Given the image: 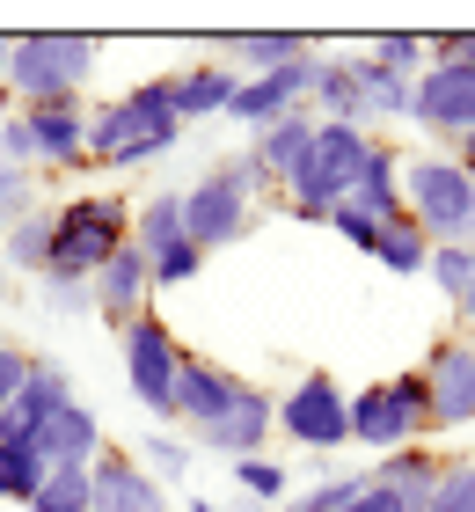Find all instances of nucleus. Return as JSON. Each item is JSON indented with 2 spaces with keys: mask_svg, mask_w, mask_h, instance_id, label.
<instances>
[{
  "mask_svg": "<svg viewBox=\"0 0 475 512\" xmlns=\"http://www.w3.org/2000/svg\"><path fill=\"white\" fill-rule=\"evenodd\" d=\"M176 139H183V125H176V74L139 81L132 96L88 110V169H139V161H161Z\"/></svg>",
  "mask_w": 475,
  "mask_h": 512,
  "instance_id": "nucleus-1",
  "label": "nucleus"
},
{
  "mask_svg": "<svg viewBox=\"0 0 475 512\" xmlns=\"http://www.w3.org/2000/svg\"><path fill=\"white\" fill-rule=\"evenodd\" d=\"M366 154H373V132L366 125H329L322 118L315 139H307V154H300V169L285 176V205H293L300 220H329L351 191H359Z\"/></svg>",
  "mask_w": 475,
  "mask_h": 512,
  "instance_id": "nucleus-2",
  "label": "nucleus"
},
{
  "mask_svg": "<svg viewBox=\"0 0 475 512\" xmlns=\"http://www.w3.org/2000/svg\"><path fill=\"white\" fill-rule=\"evenodd\" d=\"M125 242H132V205L110 191H81L52 213V264H44V278H95Z\"/></svg>",
  "mask_w": 475,
  "mask_h": 512,
  "instance_id": "nucleus-3",
  "label": "nucleus"
},
{
  "mask_svg": "<svg viewBox=\"0 0 475 512\" xmlns=\"http://www.w3.org/2000/svg\"><path fill=\"white\" fill-rule=\"evenodd\" d=\"M264 191V169H256V154H227V161H212V169L183 191V235L190 249H227V242H242L249 235V198Z\"/></svg>",
  "mask_w": 475,
  "mask_h": 512,
  "instance_id": "nucleus-4",
  "label": "nucleus"
},
{
  "mask_svg": "<svg viewBox=\"0 0 475 512\" xmlns=\"http://www.w3.org/2000/svg\"><path fill=\"white\" fill-rule=\"evenodd\" d=\"M95 37H74V30H37V37H15L8 44V88L22 103H74L88 74H95Z\"/></svg>",
  "mask_w": 475,
  "mask_h": 512,
  "instance_id": "nucleus-5",
  "label": "nucleus"
},
{
  "mask_svg": "<svg viewBox=\"0 0 475 512\" xmlns=\"http://www.w3.org/2000/svg\"><path fill=\"white\" fill-rule=\"evenodd\" d=\"M402 205H410V220L439 242H461L475 249V183L461 176L454 154H417L402 161Z\"/></svg>",
  "mask_w": 475,
  "mask_h": 512,
  "instance_id": "nucleus-6",
  "label": "nucleus"
},
{
  "mask_svg": "<svg viewBox=\"0 0 475 512\" xmlns=\"http://www.w3.org/2000/svg\"><path fill=\"white\" fill-rule=\"evenodd\" d=\"M117 337H125L117 352H125L132 403L147 410V417H161V425H176V374H183V344H176V330L147 308L132 330H117Z\"/></svg>",
  "mask_w": 475,
  "mask_h": 512,
  "instance_id": "nucleus-7",
  "label": "nucleus"
},
{
  "mask_svg": "<svg viewBox=\"0 0 475 512\" xmlns=\"http://www.w3.org/2000/svg\"><path fill=\"white\" fill-rule=\"evenodd\" d=\"M278 432L293 439L300 454H337L351 447V395L337 374H300L278 395Z\"/></svg>",
  "mask_w": 475,
  "mask_h": 512,
  "instance_id": "nucleus-8",
  "label": "nucleus"
},
{
  "mask_svg": "<svg viewBox=\"0 0 475 512\" xmlns=\"http://www.w3.org/2000/svg\"><path fill=\"white\" fill-rule=\"evenodd\" d=\"M410 118L424 132H439V139H475V66H424L417 74V103H410Z\"/></svg>",
  "mask_w": 475,
  "mask_h": 512,
  "instance_id": "nucleus-9",
  "label": "nucleus"
},
{
  "mask_svg": "<svg viewBox=\"0 0 475 512\" xmlns=\"http://www.w3.org/2000/svg\"><path fill=\"white\" fill-rule=\"evenodd\" d=\"M417 374L432 388V432L475 425V352H468V337H439Z\"/></svg>",
  "mask_w": 475,
  "mask_h": 512,
  "instance_id": "nucleus-10",
  "label": "nucleus"
},
{
  "mask_svg": "<svg viewBox=\"0 0 475 512\" xmlns=\"http://www.w3.org/2000/svg\"><path fill=\"white\" fill-rule=\"evenodd\" d=\"M242 395H249L242 374H227V366L205 359V352H183V374H176V425H183V432L220 425V417L242 403Z\"/></svg>",
  "mask_w": 475,
  "mask_h": 512,
  "instance_id": "nucleus-11",
  "label": "nucleus"
},
{
  "mask_svg": "<svg viewBox=\"0 0 475 512\" xmlns=\"http://www.w3.org/2000/svg\"><path fill=\"white\" fill-rule=\"evenodd\" d=\"M22 125H30V147H37V169H88V103H22Z\"/></svg>",
  "mask_w": 475,
  "mask_h": 512,
  "instance_id": "nucleus-12",
  "label": "nucleus"
},
{
  "mask_svg": "<svg viewBox=\"0 0 475 512\" xmlns=\"http://www.w3.org/2000/svg\"><path fill=\"white\" fill-rule=\"evenodd\" d=\"M59 403H74V374H66L59 359H37L30 352V381L15 388L8 410H0V439H8V447H37L44 417H52Z\"/></svg>",
  "mask_w": 475,
  "mask_h": 512,
  "instance_id": "nucleus-13",
  "label": "nucleus"
},
{
  "mask_svg": "<svg viewBox=\"0 0 475 512\" xmlns=\"http://www.w3.org/2000/svg\"><path fill=\"white\" fill-rule=\"evenodd\" d=\"M315 59H322V52H315ZM315 59H293V66H278V74L242 81V88H234V103H227V118H234V125H249V132H271L285 110H300V103H307Z\"/></svg>",
  "mask_w": 475,
  "mask_h": 512,
  "instance_id": "nucleus-14",
  "label": "nucleus"
},
{
  "mask_svg": "<svg viewBox=\"0 0 475 512\" xmlns=\"http://www.w3.org/2000/svg\"><path fill=\"white\" fill-rule=\"evenodd\" d=\"M278 432V395H264V388H249L242 403H234L220 425H205V432H190V447H205V454H227V469L234 461H256L264 454V439Z\"/></svg>",
  "mask_w": 475,
  "mask_h": 512,
  "instance_id": "nucleus-15",
  "label": "nucleus"
},
{
  "mask_svg": "<svg viewBox=\"0 0 475 512\" xmlns=\"http://www.w3.org/2000/svg\"><path fill=\"white\" fill-rule=\"evenodd\" d=\"M88 286H95V315H103V322H110V330H132V322H139V315H147V300H154V278H147V256H139L132 242H125V249H117V256H110V264H103V271H95V278H88Z\"/></svg>",
  "mask_w": 475,
  "mask_h": 512,
  "instance_id": "nucleus-16",
  "label": "nucleus"
},
{
  "mask_svg": "<svg viewBox=\"0 0 475 512\" xmlns=\"http://www.w3.org/2000/svg\"><path fill=\"white\" fill-rule=\"evenodd\" d=\"M88 476H95V512H169V491H161L139 461H125L117 447L95 454Z\"/></svg>",
  "mask_w": 475,
  "mask_h": 512,
  "instance_id": "nucleus-17",
  "label": "nucleus"
},
{
  "mask_svg": "<svg viewBox=\"0 0 475 512\" xmlns=\"http://www.w3.org/2000/svg\"><path fill=\"white\" fill-rule=\"evenodd\" d=\"M37 454H44V469H88L103 454V417L88 403H59L37 432Z\"/></svg>",
  "mask_w": 475,
  "mask_h": 512,
  "instance_id": "nucleus-18",
  "label": "nucleus"
},
{
  "mask_svg": "<svg viewBox=\"0 0 475 512\" xmlns=\"http://www.w3.org/2000/svg\"><path fill=\"white\" fill-rule=\"evenodd\" d=\"M234 88H242V74H234L227 59H198L176 74V125H198V118H227Z\"/></svg>",
  "mask_w": 475,
  "mask_h": 512,
  "instance_id": "nucleus-19",
  "label": "nucleus"
},
{
  "mask_svg": "<svg viewBox=\"0 0 475 512\" xmlns=\"http://www.w3.org/2000/svg\"><path fill=\"white\" fill-rule=\"evenodd\" d=\"M439 469H446V454H432V447H395L388 461H373L366 476L380 483V491H395L410 512H424L432 491H439Z\"/></svg>",
  "mask_w": 475,
  "mask_h": 512,
  "instance_id": "nucleus-20",
  "label": "nucleus"
},
{
  "mask_svg": "<svg viewBox=\"0 0 475 512\" xmlns=\"http://www.w3.org/2000/svg\"><path fill=\"white\" fill-rule=\"evenodd\" d=\"M220 52H227V66H234L242 81H256V74H278V66H293V59H315V37L256 30V37H220Z\"/></svg>",
  "mask_w": 475,
  "mask_h": 512,
  "instance_id": "nucleus-21",
  "label": "nucleus"
},
{
  "mask_svg": "<svg viewBox=\"0 0 475 512\" xmlns=\"http://www.w3.org/2000/svg\"><path fill=\"white\" fill-rule=\"evenodd\" d=\"M315 125H322V118L300 103V110H285L271 132H256L249 154H256V169H264V183H285V176L300 169V154H307V139H315Z\"/></svg>",
  "mask_w": 475,
  "mask_h": 512,
  "instance_id": "nucleus-22",
  "label": "nucleus"
},
{
  "mask_svg": "<svg viewBox=\"0 0 475 512\" xmlns=\"http://www.w3.org/2000/svg\"><path fill=\"white\" fill-rule=\"evenodd\" d=\"M307 110L329 118V125H366V103H359V74H351V59H315Z\"/></svg>",
  "mask_w": 475,
  "mask_h": 512,
  "instance_id": "nucleus-23",
  "label": "nucleus"
},
{
  "mask_svg": "<svg viewBox=\"0 0 475 512\" xmlns=\"http://www.w3.org/2000/svg\"><path fill=\"white\" fill-rule=\"evenodd\" d=\"M351 439L373 454H395V447H410V432H402V410L388 403V381H373L351 395Z\"/></svg>",
  "mask_w": 475,
  "mask_h": 512,
  "instance_id": "nucleus-24",
  "label": "nucleus"
},
{
  "mask_svg": "<svg viewBox=\"0 0 475 512\" xmlns=\"http://www.w3.org/2000/svg\"><path fill=\"white\" fill-rule=\"evenodd\" d=\"M351 205H366L373 220H402V213H410V205H402V154L395 147H380V139H373L366 176H359V191H351Z\"/></svg>",
  "mask_w": 475,
  "mask_h": 512,
  "instance_id": "nucleus-25",
  "label": "nucleus"
},
{
  "mask_svg": "<svg viewBox=\"0 0 475 512\" xmlns=\"http://www.w3.org/2000/svg\"><path fill=\"white\" fill-rule=\"evenodd\" d=\"M176 242H190V235H183V191H161V198H147V205L132 213V249L154 264V256L176 249Z\"/></svg>",
  "mask_w": 475,
  "mask_h": 512,
  "instance_id": "nucleus-26",
  "label": "nucleus"
},
{
  "mask_svg": "<svg viewBox=\"0 0 475 512\" xmlns=\"http://www.w3.org/2000/svg\"><path fill=\"white\" fill-rule=\"evenodd\" d=\"M351 74H359V103H366V118H410V103H417V81H395L388 66H373L366 52L351 59Z\"/></svg>",
  "mask_w": 475,
  "mask_h": 512,
  "instance_id": "nucleus-27",
  "label": "nucleus"
},
{
  "mask_svg": "<svg viewBox=\"0 0 475 512\" xmlns=\"http://www.w3.org/2000/svg\"><path fill=\"white\" fill-rule=\"evenodd\" d=\"M0 264L44 278V264H52V213H44V205H37V213H22L8 235H0Z\"/></svg>",
  "mask_w": 475,
  "mask_h": 512,
  "instance_id": "nucleus-28",
  "label": "nucleus"
},
{
  "mask_svg": "<svg viewBox=\"0 0 475 512\" xmlns=\"http://www.w3.org/2000/svg\"><path fill=\"white\" fill-rule=\"evenodd\" d=\"M373 264H380V271H395V278H410V271H424V264H432V235H424V227H417L410 213H402V220H388V227H380Z\"/></svg>",
  "mask_w": 475,
  "mask_h": 512,
  "instance_id": "nucleus-29",
  "label": "nucleus"
},
{
  "mask_svg": "<svg viewBox=\"0 0 475 512\" xmlns=\"http://www.w3.org/2000/svg\"><path fill=\"white\" fill-rule=\"evenodd\" d=\"M30 512H95V476L88 469H44Z\"/></svg>",
  "mask_w": 475,
  "mask_h": 512,
  "instance_id": "nucleus-30",
  "label": "nucleus"
},
{
  "mask_svg": "<svg viewBox=\"0 0 475 512\" xmlns=\"http://www.w3.org/2000/svg\"><path fill=\"white\" fill-rule=\"evenodd\" d=\"M44 483V454L37 447H8L0 439V505H30Z\"/></svg>",
  "mask_w": 475,
  "mask_h": 512,
  "instance_id": "nucleus-31",
  "label": "nucleus"
},
{
  "mask_svg": "<svg viewBox=\"0 0 475 512\" xmlns=\"http://www.w3.org/2000/svg\"><path fill=\"white\" fill-rule=\"evenodd\" d=\"M388 403L402 410V432H410V447H424V439H432V388H424L417 366L388 381Z\"/></svg>",
  "mask_w": 475,
  "mask_h": 512,
  "instance_id": "nucleus-32",
  "label": "nucleus"
},
{
  "mask_svg": "<svg viewBox=\"0 0 475 512\" xmlns=\"http://www.w3.org/2000/svg\"><path fill=\"white\" fill-rule=\"evenodd\" d=\"M139 469H147L161 491H169V483H183L190 476V439H169V432H147L139 439Z\"/></svg>",
  "mask_w": 475,
  "mask_h": 512,
  "instance_id": "nucleus-33",
  "label": "nucleus"
},
{
  "mask_svg": "<svg viewBox=\"0 0 475 512\" xmlns=\"http://www.w3.org/2000/svg\"><path fill=\"white\" fill-rule=\"evenodd\" d=\"M359 491H366V469L359 476H322V483H307V491H293L278 512H344Z\"/></svg>",
  "mask_w": 475,
  "mask_h": 512,
  "instance_id": "nucleus-34",
  "label": "nucleus"
},
{
  "mask_svg": "<svg viewBox=\"0 0 475 512\" xmlns=\"http://www.w3.org/2000/svg\"><path fill=\"white\" fill-rule=\"evenodd\" d=\"M373 66H388L395 81H417L424 66H432V52H424V37H410V30H395V37H373V52H366Z\"/></svg>",
  "mask_w": 475,
  "mask_h": 512,
  "instance_id": "nucleus-35",
  "label": "nucleus"
},
{
  "mask_svg": "<svg viewBox=\"0 0 475 512\" xmlns=\"http://www.w3.org/2000/svg\"><path fill=\"white\" fill-rule=\"evenodd\" d=\"M424 271H432V286H439L446 300H461V293L475 286V249H461V242H439Z\"/></svg>",
  "mask_w": 475,
  "mask_h": 512,
  "instance_id": "nucleus-36",
  "label": "nucleus"
},
{
  "mask_svg": "<svg viewBox=\"0 0 475 512\" xmlns=\"http://www.w3.org/2000/svg\"><path fill=\"white\" fill-rule=\"evenodd\" d=\"M234 483H242L249 498H264V505H285V498H293L285 461H264V454H256V461H234Z\"/></svg>",
  "mask_w": 475,
  "mask_h": 512,
  "instance_id": "nucleus-37",
  "label": "nucleus"
},
{
  "mask_svg": "<svg viewBox=\"0 0 475 512\" xmlns=\"http://www.w3.org/2000/svg\"><path fill=\"white\" fill-rule=\"evenodd\" d=\"M424 512H475V461H446L439 469V491Z\"/></svg>",
  "mask_w": 475,
  "mask_h": 512,
  "instance_id": "nucleus-38",
  "label": "nucleus"
},
{
  "mask_svg": "<svg viewBox=\"0 0 475 512\" xmlns=\"http://www.w3.org/2000/svg\"><path fill=\"white\" fill-rule=\"evenodd\" d=\"M22 213H37V176H30V169H8V161H0V235H8Z\"/></svg>",
  "mask_w": 475,
  "mask_h": 512,
  "instance_id": "nucleus-39",
  "label": "nucleus"
},
{
  "mask_svg": "<svg viewBox=\"0 0 475 512\" xmlns=\"http://www.w3.org/2000/svg\"><path fill=\"white\" fill-rule=\"evenodd\" d=\"M205 271V249H190V242H176V249H161L154 264H147V278H154V293L161 286H190V278Z\"/></svg>",
  "mask_w": 475,
  "mask_h": 512,
  "instance_id": "nucleus-40",
  "label": "nucleus"
},
{
  "mask_svg": "<svg viewBox=\"0 0 475 512\" xmlns=\"http://www.w3.org/2000/svg\"><path fill=\"white\" fill-rule=\"evenodd\" d=\"M329 227H337V235H344L351 249H366V256H373V242H380V227H388V220H373L366 205H351V198H344L337 213H329Z\"/></svg>",
  "mask_w": 475,
  "mask_h": 512,
  "instance_id": "nucleus-41",
  "label": "nucleus"
},
{
  "mask_svg": "<svg viewBox=\"0 0 475 512\" xmlns=\"http://www.w3.org/2000/svg\"><path fill=\"white\" fill-rule=\"evenodd\" d=\"M0 161L37 176V147H30V125H22V110H8V118H0Z\"/></svg>",
  "mask_w": 475,
  "mask_h": 512,
  "instance_id": "nucleus-42",
  "label": "nucleus"
},
{
  "mask_svg": "<svg viewBox=\"0 0 475 512\" xmlns=\"http://www.w3.org/2000/svg\"><path fill=\"white\" fill-rule=\"evenodd\" d=\"M44 300H52V315H95L88 278H44Z\"/></svg>",
  "mask_w": 475,
  "mask_h": 512,
  "instance_id": "nucleus-43",
  "label": "nucleus"
},
{
  "mask_svg": "<svg viewBox=\"0 0 475 512\" xmlns=\"http://www.w3.org/2000/svg\"><path fill=\"white\" fill-rule=\"evenodd\" d=\"M22 381H30V352H22V344H8V337H0V410L15 403V388H22Z\"/></svg>",
  "mask_w": 475,
  "mask_h": 512,
  "instance_id": "nucleus-44",
  "label": "nucleus"
},
{
  "mask_svg": "<svg viewBox=\"0 0 475 512\" xmlns=\"http://www.w3.org/2000/svg\"><path fill=\"white\" fill-rule=\"evenodd\" d=\"M424 52L439 66H475V30H454V37H424Z\"/></svg>",
  "mask_w": 475,
  "mask_h": 512,
  "instance_id": "nucleus-45",
  "label": "nucleus"
},
{
  "mask_svg": "<svg viewBox=\"0 0 475 512\" xmlns=\"http://www.w3.org/2000/svg\"><path fill=\"white\" fill-rule=\"evenodd\" d=\"M344 512H410V505H402V498H395V491H380V483H373V476H366V491H359V498H351V505H344Z\"/></svg>",
  "mask_w": 475,
  "mask_h": 512,
  "instance_id": "nucleus-46",
  "label": "nucleus"
},
{
  "mask_svg": "<svg viewBox=\"0 0 475 512\" xmlns=\"http://www.w3.org/2000/svg\"><path fill=\"white\" fill-rule=\"evenodd\" d=\"M454 315H461V337H468V330H475V286H468V293L454 300Z\"/></svg>",
  "mask_w": 475,
  "mask_h": 512,
  "instance_id": "nucleus-47",
  "label": "nucleus"
},
{
  "mask_svg": "<svg viewBox=\"0 0 475 512\" xmlns=\"http://www.w3.org/2000/svg\"><path fill=\"white\" fill-rule=\"evenodd\" d=\"M454 161H461V176L475 183V139H461V154H454Z\"/></svg>",
  "mask_w": 475,
  "mask_h": 512,
  "instance_id": "nucleus-48",
  "label": "nucleus"
},
{
  "mask_svg": "<svg viewBox=\"0 0 475 512\" xmlns=\"http://www.w3.org/2000/svg\"><path fill=\"white\" fill-rule=\"evenodd\" d=\"M8 44H15V37H0V81H8Z\"/></svg>",
  "mask_w": 475,
  "mask_h": 512,
  "instance_id": "nucleus-49",
  "label": "nucleus"
},
{
  "mask_svg": "<svg viewBox=\"0 0 475 512\" xmlns=\"http://www.w3.org/2000/svg\"><path fill=\"white\" fill-rule=\"evenodd\" d=\"M190 512H227V505H212V498H198V505H190Z\"/></svg>",
  "mask_w": 475,
  "mask_h": 512,
  "instance_id": "nucleus-50",
  "label": "nucleus"
},
{
  "mask_svg": "<svg viewBox=\"0 0 475 512\" xmlns=\"http://www.w3.org/2000/svg\"><path fill=\"white\" fill-rule=\"evenodd\" d=\"M8 293H15V286H8V264H0V300H8Z\"/></svg>",
  "mask_w": 475,
  "mask_h": 512,
  "instance_id": "nucleus-51",
  "label": "nucleus"
},
{
  "mask_svg": "<svg viewBox=\"0 0 475 512\" xmlns=\"http://www.w3.org/2000/svg\"><path fill=\"white\" fill-rule=\"evenodd\" d=\"M468 352H475V330H468Z\"/></svg>",
  "mask_w": 475,
  "mask_h": 512,
  "instance_id": "nucleus-52",
  "label": "nucleus"
}]
</instances>
